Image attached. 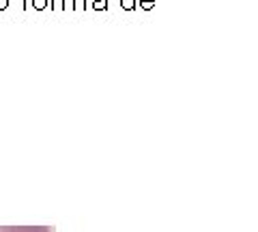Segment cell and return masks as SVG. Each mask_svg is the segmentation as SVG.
<instances>
[{
    "label": "cell",
    "mask_w": 258,
    "mask_h": 232,
    "mask_svg": "<svg viewBox=\"0 0 258 232\" xmlns=\"http://www.w3.org/2000/svg\"><path fill=\"white\" fill-rule=\"evenodd\" d=\"M0 232H48V228H0Z\"/></svg>",
    "instance_id": "1"
}]
</instances>
